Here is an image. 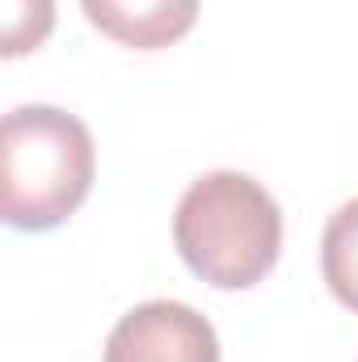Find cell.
<instances>
[{"label":"cell","instance_id":"1","mask_svg":"<svg viewBox=\"0 0 358 362\" xmlns=\"http://www.w3.org/2000/svg\"><path fill=\"white\" fill-rule=\"evenodd\" d=\"M173 245L202 282L219 291H249L278 262L282 211L262 181L236 169H215L181 194Z\"/></svg>","mask_w":358,"mask_h":362},{"label":"cell","instance_id":"2","mask_svg":"<svg viewBox=\"0 0 358 362\" xmlns=\"http://www.w3.org/2000/svg\"><path fill=\"white\" fill-rule=\"evenodd\" d=\"M89 127L55 105H17L0 127V215L17 232H51L93 189Z\"/></svg>","mask_w":358,"mask_h":362},{"label":"cell","instance_id":"3","mask_svg":"<svg viewBox=\"0 0 358 362\" xmlns=\"http://www.w3.org/2000/svg\"><path fill=\"white\" fill-rule=\"evenodd\" d=\"M105 362H219V337L190 303L152 299L110 329Z\"/></svg>","mask_w":358,"mask_h":362},{"label":"cell","instance_id":"4","mask_svg":"<svg viewBox=\"0 0 358 362\" xmlns=\"http://www.w3.org/2000/svg\"><path fill=\"white\" fill-rule=\"evenodd\" d=\"M93 30L131 51H165L198 21V0H81Z\"/></svg>","mask_w":358,"mask_h":362},{"label":"cell","instance_id":"5","mask_svg":"<svg viewBox=\"0 0 358 362\" xmlns=\"http://www.w3.org/2000/svg\"><path fill=\"white\" fill-rule=\"evenodd\" d=\"M321 274L337 303L358 312V198L337 206L321 236Z\"/></svg>","mask_w":358,"mask_h":362},{"label":"cell","instance_id":"6","mask_svg":"<svg viewBox=\"0 0 358 362\" xmlns=\"http://www.w3.org/2000/svg\"><path fill=\"white\" fill-rule=\"evenodd\" d=\"M55 30V0H0V55L38 51Z\"/></svg>","mask_w":358,"mask_h":362}]
</instances>
